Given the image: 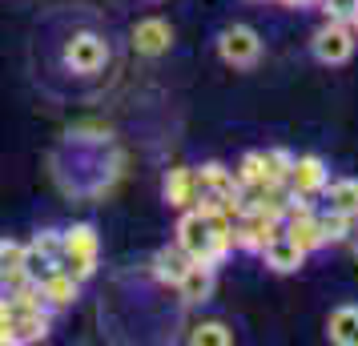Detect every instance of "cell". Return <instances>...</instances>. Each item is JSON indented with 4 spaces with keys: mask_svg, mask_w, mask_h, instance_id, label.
I'll return each mask as SVG.
<instances>
[{
    "mask_svg": "<svg viewBox=\"0 0 358 346\" xmlns=\"http://www.w3.org/2000/svg\"><path fill=\"white\" fill-rule=\"evenodd\" d=\"M282 233H290L298 246L306 250H322V230H318V214H298L282 222Z\"/></svg>",
    "mask_w": 358,
    "mask_h": 346,
    "instance_id": "obj_10",
    "label": "cell"
},
{
    "mask_svg": "<svg viewBox=\"0 0 358 346\" xmlns=\"http://www.w3.org/2000/svg\"><path fill=\"white\" fill-rule=\"evenodd\" d=\"M278 4H286V8H302V4H310V0H278Z\"/></svg>",
    "mask_w": 358,
    "mask_h": 346,
    "instance_id": "obj_23",
    "label": "cell"
},
{
    "mask_svg": "<svg viewBox=\"0 0 358 346\" xmlns=\"http://www.w3.org/2000/svg\"><path fill=\"white\" fill-rule=\"evenodd\" d=\"M314 57L322 61V65H346L350 57H355V24H342V20H330L322 24L318 33H314Z\"/></svg>",
    "mask_w": 358,
    "mask_h": 346,
    "instance_id": "obj_2",
    "label": "cell"
},
{
    "mask_svg": "<svg viewBox=\"0 0 358 346\" xmlns=\"http://www.w3.org/2000/svg\"><path fill=\"white\" fill-rule=\"evenodd\" d=\"M61 246H65V242H61L57 233H41V238H36V250H41V254H49L52 262H61Z\"/></svg>",
    "mask_w": 358,
    "mask_h": 346,
    "instance_id": "obj_21",
    "label": "cell"
},
{
    "mask_svg": "<svg viewBox=\"0 0 358 346\" xmlns=\"http://www.w3.org/2000/svg\"><path fill=\"white\" fill-rule=\"evenodd\" d=\"M189 262H194V258H189V254H185L181 246L162 250V254L153 258V274H157V282H165V286H178L181 274L189 270Z\"/></svg>",
    "mask_w": 358,
    "mask_h": 346,
    "instance_id": "obj_13",
    "label": "cell"
},
{
    "mask_svg": "<svg viewBox=\"0 0 358 346\" xmlns=\"http://www.w3.org/2000/svg\"><path fill=\"white\" fill-rule=\"evenodd\" d=\"M262 161H266V178H270V182H286V178H290L294 157L286 153V149H266Z\"/></svg>",
    "mask_w": 358,
    "mask_h": 346,
    "instance_id": "obj_18",
    "label": "cell"
},
{
    "mask_svg": "<svg viewBox=\"0 0 358 346\" xmlns=\"http://www.w3.org/2000/svg\"><path fill=\"white\" fill-rule=\"evenodd\" d=\"M105 61H109V45H105L97 33H77L65 45V65L73 69V73H81V77L97 73Z\"/></svg>",
    "mask_w": 358,
    "mask_h": 346,
    "instance_id": "obj_4",
    "label": "cell"
},
{
    "mask_svg": "<svg viewBox=\"0 0 358 346\" xmlns=\"http://www.w3.org/2000/svg\"><path fill=\"white\" fill-rule=\"evenodd\" d=\"M189 343L194 346H229L234 343V330L222 326V322H201V326L189 330Z\"/></svg>",
    "mask_w": 358,
    "mask_h": 346,
    "instance_id": "obj_17",
    "label": "cell"
},
{
    "mask_svg": "<svg viewBox=\"0 0 358 346\" xmlns=\"http://www.w3.org/2000/svg\"><path fill=\"white\" fill-rule=\"evenodd\" d=\"M350 246H355V258H358V217H355V230H350V238H346Z\"/></svg>",
    "mask_w": 358,
    "mask_h": 346,
    "instance_id": "obj_22",
    "label": "cell"
},
{
    "mask_svg": "<svg viewBox=\"0 0 358 346\" xmlns=\"http://www.w3.org/2000/svg\"><path fill=\"white\" fill-rule=\"evenodd\" d=\"M217 52H222V61L234 69H250L258 65L262 57V41L254 29H245V24H234V29H226L222 33V41H217Z\"/></svg>",
    "mask_w": 358,
    "mask_h": 346,
    "instance_id": "obj_3",
    "label": "cell"
},
{
    "mask_svg": "<svg viewBox=\"0 0 358 346\" xmlns=\"http://www.w3.org/2000/svg\"><path fill=\"white\" fill-rule=\"evenodd\" d=\"M45 334H49V318L41 310L17 314V318H13V343H36V338H45Z\"/></svg>",
    "mask_w": 358,
    "mask_h": 346,
    "instance_id": "obj_16",
    "label": "cell"
},
{
    "mask_svg": "<svg viewBox=\"0 0 358 346\" xmlns=\"http://www.w3.org/2000/svg\"><path fill=\"white\" fill-rule=\"evenodd\" d=\"M65 246H61V270L65 274H73V278L81 282L89 278L93 270H97V233L89 230V226H77V230H69L65 238H61Z\"/></svg>",
    "mask_w": 358,
    "mask_h": 346,
    "instance_id": "obj_1",
    "label": "cell"
},
{
    "mask_svg": "<svg viewBox=\"0 0 358 346\" xmlns=\"http://www.w3.org/2000/svg\"><path fill=\"white\" fill-rule=\"evenodd\" d=\"M0 282H4V274H0Z\"/></svg>",
    "mask_w": 358,
    "mask_h": 346,
    "instance_id": "obj_24",
    "label": "cell"
},
{
    "mask_svg": "<svg viewBox=\"0 0 358 346\" xmlns=\"http://www.w3.org/2000/svg\"><path fill=\"white\" fill-rule=\"evenodd\" d=\"M326 334L338 346H358V306H338L326 322Z\"/></svg>",
    "mask_w": 358,
    "mask_h": 346,
    "instance_id": "obj_12",
    "label": "cell"
},
{
    "mask_svg": "<svg viewBox=\"0 0 358 346\" xmlns=\"http://www.w3.org/2000/svg\"><path fill=\"white\" fill-rule=\"evenodd\" d=\"M194 198H197L194 169H169V178H165V201L178 206V210H189Z\"/></svg>",
    "mask_w": 358,
    "mask_h": 346,
    "instance_id": "obj_11",
    "label": "cell"
},
{
    "mask_svg": "<svg viewBox=\"0 0 358 346\" xmlns=\"http://www.w3.org/2000/svg\"><path fill=\"white\" fill-rule=\"evenodd\" d=\"M318 230H322V246H338V242H346V238H350V230H355V217L338 214V210H326V214H318Z\"/></svg>",
    "mask_w": 358,
    "mask_h": 346,
    "instance_id": "obj_15",
    "label": "cell"
},
{
    "mask_svg": "<svg viewBox=\"0 0 358 346\" xmlns=\"http://www.w3.org/2000/svg\"><path fill=\"white\" fill-rule=\"evenodd\" d=\"M20 262H24V246H17V242H0V274L20 270Z\"/></svg>",
    "mask_w": 358,
    "mask_h": 346,
    "instance_id": "obj_20",
    "label": "cell"
},
{
    "mask_svg": "<svg viewBox=\"0 0 358 346\" xmlns=\"http://www.w3.org/2000/svg\"><path fill=\"white\" fill-rule=\"evenodd\" d=\"M169 41H173V33H169V24H165V20H141V24L133 29V49L145 52V57L165 52V49H169Z\"/></svg>",
    "mask_w": 358,
    "mask_h": 346,
    "instance_id": "obj_8",
    "label": "cell"
},
{
    "mask_svg": "<svg viewBox=\"0 0 358 346\" xmlns=\"http://www.w3.org/2000/svg\"><path fill=\"white\" fill-rule=\"evenodd\" d=\"M326 182H330V169H326L322 157H314V153H306V157H294L290 178H286L290 194H298V198H322Z\"/></svg>",
    "mask_w": 358,
    "mask_h": 346,
    "instance_id": "obj_5",
    "label": "cell"
},
{
    "mask_svg": "<svg viewBox=\"0 0 358 346\" xmlns=\"http://www.w3.org/2000/svg\"><path fill=\"white\" fill-rule=\"evenodd\" d=\"M178 294H181V302H189V306L206 302V298L213 294V266L189 262V270H185L181 282H178Z\"/></svg>",
    "mask_w": 358,
    "mask_h": 346,
    "instance_id": "obj_7",
    "label": "cell"
},
{
    "mask_svg": "<svg viewBox=\"0 0 358 346\" xmlns=\"http://www.w3.org/2000/svg\"><path fill=\"white\" fill-rule=\"evenodd\" d=\"M41 294L49 298L52 306H69V302H77V278H73V274H65V270L57 266L49 278L41 282Z\"/></svg>",
    "mask_w": 358,
    "mask_h": 346,
    "instance_id": "obj_14",
    "label": "cell"
},
{
    "mask_svg": "<svg viewBox=\"0 0 358 346\" xmlns=\"http://www.w3.org/2000/svg\"><path fill=\"white\" fill-rule=\"evenodd\" d=\"M322 198H326V210H338V214H346V217H358V178L326 182Z\"/></svg>",
    "mask_w": 358,
    "mask_h": 346,
    "instance_id": "obj_9",
    "label": "cell"
},
{
    "mask_svg": "<svg viewBox=\"0 0 358 346\" xmlns=\"http://www.w3.org/2000/svg\"><path fill=\"white\" fill-rule=\"evenodd\" d=\"M326 8V17L330 20H342V24H350L355 20V13H358V0H318Z\"/></svg>",
    "mask_w": 358,
    "mask_h": 346,
    "instance_id": "obj_19",
    "label": "cell"
},
{
    "mask_svg": "<svg viewBox=\"0 0 358 346\" xmlns=\"http://www.w3.org/2000/svg\"><path fill=\"white\" fill-rule=\"evenodd\" d=\"M258 254H262V262L270 266L274 274H294V270H302V262H306V250L298 246L290 233H274Z\"/></svg>",
    "mask_w": 358,
    "mask_h": 346,
    "instance_id": "obj_6",
    "label": "cell"
}]
</instances>
